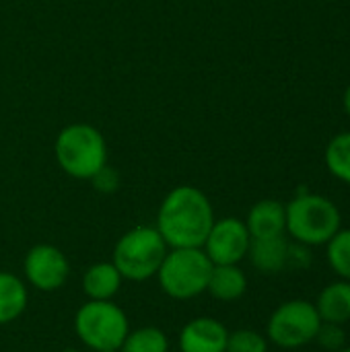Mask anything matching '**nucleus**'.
I'll return each mask as SVG.
<instances>
[{"instance_id":"1","label":"nucleus","mask_w":350,"mask_h":352,"mask_svg":"<svg viewBox=\"0 0 350 352\" xmlns=\"http://www.w3.org/2000/svg\"><path fill=\"white\" fill-rule=\"evenodd\" d=\"M215 221L206 194L194 186H179L163 198L157 212V231L169 250L202 248Z\"/></svg>"},{"instance_id":"2","label":"nucleus","mask_w":350,"mask_h":352,"mask_svg":"<svg viewBox=\"0 0 350 352\" xmlns=\"http://www.w3.org/2000/svg\"><path fill=\"white\" fill-rule=\"evenodd\" d=\"M167 252L169 248L157 227L140 225L118 239L111 262L124 280L144 283L157 276Z\"/></svg>"},{"instance_id":"3","label":"nucleus","mask_w":350,"mask_h":352,"mask_svg":"<svg viewBox=\"0 0 350 352\" xmlns=\"http://www.w3.org/2000/svg\"><path fill=\"white\" fill-rule=\"evenodd\" d=\"M212 268L202 248H173L159 266L157 280L167 297L188 301L206 293Z\"/></svg>"},{"instance_id":"4","label":"nucleus","mask_w":350,"mask_h":352,"mask_svg":"<svg viewBox=\"0 0 350 352\" xmlns=\"http://www.w3.org/2000/svg\"><path fill=\"white\" fill-rule=\"evenodd\" d=\"M56 159L70 177L93 179L107 165L105 138L89 124L66 126L56 138Z\"/></svg>"},{"instance_id":"5","label":"nucleus","mask_w":350,"mask_h":352,"mask_svg":"<svg viewBox=\"0 0 350 352\" xmlns=\"http://www.w3.org/2000/svg\"><path fill=\"white\" fill-rule=\"evenodd\" d=\"M285 208L287 233L301 245H324L340 231V210L326 196L301 194Z\"/></svg>"},{"instance_id":"6","label":"nucleus","mask_w":350,"mask_h":352,"mask_svg":"<svg viewBox=\"0 0 350 352\" xmlns=\"http://www.w3.org/2000/svg\"><path fill=\"white\" fill-rule=\"evenodd\" d=\"M74 332L93 352L120 351L130 324L124 309L113 301H87L74 316Z\"/></svg>"},{"instance_id":"7","label":"nucleus","mask_w":350,"mask_h":352,"mask_svg":"<svg viewBox=\"0 0 350 352\" xmlns=\"http://www.w3.org/2000/svg\"><path fill=\"white\" fill-rule=\"evenodd\" d=\"M320 326L322 320L316 305L303 299H293L274 309L266 326V336L276 346L293 351L314 342Z\"/></svg>"},{"instance_id":"8","label":"nucleus","mask_w":350,"mask_h":352,"mask_svg":"<svg viewBox=\"0 0 350 352\" xmlns=\"http://www.w3.org/2000/svg\"><path fill=\"white\" fill-rule=\"evenodd\" d=\"M23 272L33 289L41 293H52L62 289L64 283L68 280L70 264L62 250L50 243H39L27 252Z\"/></svg>"},{"instance_id":"9","label":"nucleus","mask_w":350,"mask_h":352,"mask_svg":"<svg viewBox=\"0 0 350 352\" xmlns=\"http://www.w3.org/2000/svg\"><path fill=\"white\" fill-rule=\"evenodd\" d=\"M250 243H252V235L245 223L227 217L212 223L202 250L215 266L239 264L248 256Z\"/></svg>"},{"instance_id":"10","label":"nucleus","mask_w":350,"mask_h":352,"mask_svg":"<svg viewBox=\"0 0 350 352\" xmlns=\"http://www.w3.org/2000/svg\"><path fill=\"white\" fill-rule=\"evenodd\" d=\"M229 330L215 318H196L188 322L179 332L182 352H225Z\"/></svg>"},{"instance_id":"11","label":"nucleus","mask_w":350,"mask_h":352,"mask_svg":"<svg viewBox=\"0 0 350 352\" xmlns=\"http://www.w3.org/2000/svg\"><path fill=\"white\" fill-rule=\"evenodd\" d=\"M248 256L252 260V266L258 272L276 274V272L285 270V266L291 262V245L285 235L252 239Z\"/></svg>"},{"instance_id":"12","label":"nucleus","mask_w":350,"mask_h":352,"mask_svg":"<svg viewBox=\"0 0 350 352\" xmlns=\"http://www.w3.org/2000/svg\"><path fill=\"white\" fill-rule=\"evenodd\" d=\"M245 227L252 239L276 237L287 233V208L278 200H260L252 206Z\"/></svg>"},{"instance_id":"13","label":"nucleus","mask_w":350,"mask_h":352,"mask_svg":"<svg viewBox=\"0 0 350 352\" xmlns=\"http://www.w3.org/2000/svg\"><path fill=\"white\" fill-rule=\"evenodd\" d=\"M122 280L113 262H97L83 274V291L89 301H111L120 293Z\"/></svg>"},{"instance_id":"14","label":"nucleus","mask_w":350,"mask_h":352,"mask_svg":"<svg viewBox=\"0 0 350 352\" xmlns=\"http://www.w3.org/2000/svg\"><path fill=\"white\" fill-rule=\"evenodd\" d=\"M248 291V276L239 268V264H223L215 266L208 278L206 293L219 301H237L245 295Z\"/></svg>"},{"instance_id":"15","label":"nucleus","mask_w":350,"mask_h":352,"mask_svg":"<svg viewBox=\"0 0 350 352\" xmlns=\"http://www.w3.org/2000/svg\"><path fill=\"white\" fill-rule=\"evenodd\" d=\"M314 305H316L322 322L340 324V326L350 322V283L340 278V280L328 285L320 293V297Z\"/></svg>"},{"instance_id":"16","label":"nucleus","mask_w":350,"mask_h":352,"mask_svg":"<svg viewBox=\"0 0 350 352\" xmlns=\"http://www.w3.org/2000/svg\"><path fill=\"white\" fill-rule=\"evenodd\" d=\"M29 303L25 283L6 270H0V326L10 324L23 316Z\"/></svg>"},{"instance_id":"17","label":"nucleus","mask_w":350,"mask_h":352,"mask_svg":"<svg viewBox=\"0 0 350 352\" xmlns=\"http://www.w3.org/2000/svg\"><path fill=\"white\" fill-rule=\"evenodd\" d=\"M169 338L161 328L144 326L134 332H128L126 340L122 342L120 352H167Z\"/></svg>"},{"instance_id":"18","label":"nucleus","mask_w":350,"mask_h":352,"mask_svg":"<svg viewBox=\"0 0 350 352\" xmlns=\"http://www.w3.org/2000/svg\"><path fill=\"white\" fill-rule=\"evenodd\" d=\"M324 159L330 173L350 186V132H342L330 140Z\"/></svg>"},{"instance_id":"19","label":"nucleus","mask_w":350,"mask_h":352,"mask_svg":"<svg viewBox=\"0 0 350 352\" xmlns=\"http://www.w3.org/2000/svg\"><path fill=\"white\" fill-rule=\"evenodd\" d=\"M328 262L330 268L350 283V229H340L328 243Z\"/></svg>"},{"instance_id":"20","label":"nucleus","mask_w":350,"mask_h":352,"mask_svg":"<svg viewBox=\"0 0 350 352\" xmlns=\"http://www.w3.org/2000/svg\"><path fill=\"white\" fill-rule=\"evenodd\" d=\"M225 352H268V338L256 330L229 332Z\"/></svg>"},{"instance_id":"21","label":"nucleus","mask_w":350,"mask_h":352,"mask_svg":"<svg viewBox=\"0 0 350 352\" xmlns=\"http://www.w3.org/2000/svg\"><path fill=\"white\" fill-rule=\"evenodd\" d=\"M316 342L330 352H338L340 349H344V342H347V334L342 330L340 324H328V322H322L318 334H316Z\"/></svg>"},{"instance_id":"22","label":"nucleus","mask_w":350,"mask_h":352,"mask_svg":"<svg viewBox=\"0 0 350 352\" xmlns=\"http://www.w3.org/2000/svg\"><path fill=\"white\" fill-rule=\"evenodd\" d=\"M93 184H95V188L99 190V192H103V194H111V192H116L118 190V186H120V177H118V173L113 171V169H109L107 165L91 179Z\"/></svg>"},{"instance_id":"23","label":"nucleus","mask_w":350,"mask_h":352,"mask_svg":"<svg viewBox=\"0 0 350 352\" xmlns=\"http://www.w3.org/2000/svg\"><path fill=\"white\" fill-rule=\"evenodd\" d=\"M344 109H347V113L350 116V85L349 89H347V93H344Z\"/></svg>"},{"instance_id":"24","label":"nucleus","mask_w":350,"mask_h":352,"mask_svg":"<svg viewBox=\"0 0 350 352\" xmlns=\"http://www.w3.org/2000/svg\"><path fill=\"white\" fill-rule=\"evenodd\" d=\"M62 352H80V351H76V349H64Z\"/></svg>"},{"instance_id":"25","label":"nucleus","mask_w":350,"mask_h":352,"mask_svg":"<svg viewBox=\"0 0 350 352\" xmlns=\"http://www.w3.org/2000/svg\"><path fill=\"white\" fill-rule=\"evenodd\" d=\"M338 352H350V346H349V349H340Z\"/></svg>"},{"instance_id":"26","label":"nucleus","mask_w":350,"mask_h":352,"mask_svg":"<svg viewBox=\"0 0 350 352\" xmlns=\"http://www.w3.org/2000/svg\"><path fill=\"white\" fill-rule=\"evenodd\" d=\"M99 352H120V351H99Z\"/></svg>"}]
</instances>
